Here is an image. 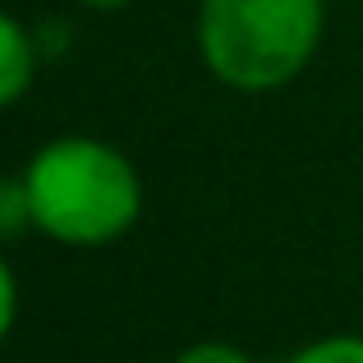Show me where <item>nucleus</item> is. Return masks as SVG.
Masks as SVG:
<instances>
[{
    "mask_svg": "<svg viewBox=\"0 0 363 363\" xmlns=\"http://www.w3.org/2000/svg\"><path fill=\"white\" fill-rule=\"evenodd\" d=\"M33 221L74 248L111 244L138 221L143 184L133 161L101 138H55L23 170Z\"/></svg>",
    "mask_w": 363,
    "mask_h": 363,
    "instance_id": "f257e3e1",
    "label": "nucleus"
},
{
    "mask_svg": "<svg viewBox=\"0 0 363 363\" xmlns=\"http://www.w3.org/2000/svg\"><path fill=\"white\" fill-rule=\"evenodd\" d=\"M327 23L322 0H203L198 51L235 92H272L299 79Z\"/></svg>",
    "mask_w": 363,
    "mask_h": 363,
    "instance_id": "f03ea898",
    "label": "nucleus"
},
{
    "mask_svg": "<svg viewBox=\"0 0 363 363\" xmlns=\"http://www.w3.org/2000/svg\"><path fill=\"white\" fill-rule=\"evenodd\" d=\"M37 74V46L14 18L0 9V111L14 106Z\"/></svg>",
    "mask_w": 363,
    "mask_h": 363,
    "instance_id": "7ed1b4c3",
    "label": "nucleus"
},
{
    "mask_svg": "<svg viewBox=\"0 0 363 363\" xmlns=\"http://www.w3.org/2000/svg\"><path fill=\"white\" fill-rule=\"evenodd\" d=\"M33 221V198L23 179H0V240H18Z\"/></svg>",
    "mask_w": 363,
    "mask_h": 363,
    "instance_id": "20e7f679",
    "label": "nucleus"
},
{
    "mask_svg": "<svg viewBox=\"0 0 363 363\" xmlns=\"http://www.w3.org/2000/svg\"><path fill=\"white\" fill-rule=\"evenodd\" d=\"M285 363H363V336H327L303 345L299 354H290Z\"/></svg>",
    "mask_w": 363,
    "mask_h": 363,
    "instance_id": "39448f33",
    "label": "nucleus"
},
{
    "mask_svg": "<svg viewBox=\"0 0 363 363\" xmlns=\"http://www.w3.org/2000/svg\"><path fill=\"white\" fill-rule=\"evenodd\" d=\"M175 363H253L244 350L225 345V340H203V345H189Z\"/></svg>",
    "mask_w": 363,
    "mask_h": 363,
    "instance_id": "423d86ee",
    "label": "nucleus"
},
{
    "mask_svg": "<svg viewBox=\"0 0 363 363\" xmlns=\"http://www.w3.org/2000/svg\"><path fill=\"white\" fill-rule=\"evenodd\" d=\"M14 313H18V285H14L9 262L0 257V340L9 336V327H14Z\"/></svg>",
    "mask_w": 363,
    "mask_h": 363,
    "instance_id": "0eeeda50",
    "label": "nucleus"
},
{
    "mask_svg": "<svg viewBox=\"0 0 363 363\" xmlns=\"http://www.w3.org/2000/svg\"><path fill=\"white\" fill-rule=\"evenodd\" d=\"M79 5H92V9H124L129 0H79Z\"/></svg>",
    "mask_w": 363,
    "mask_h": 363,
    "instance_id": "6e6552de",
    "label": "nucleus"
}]
</instances>
